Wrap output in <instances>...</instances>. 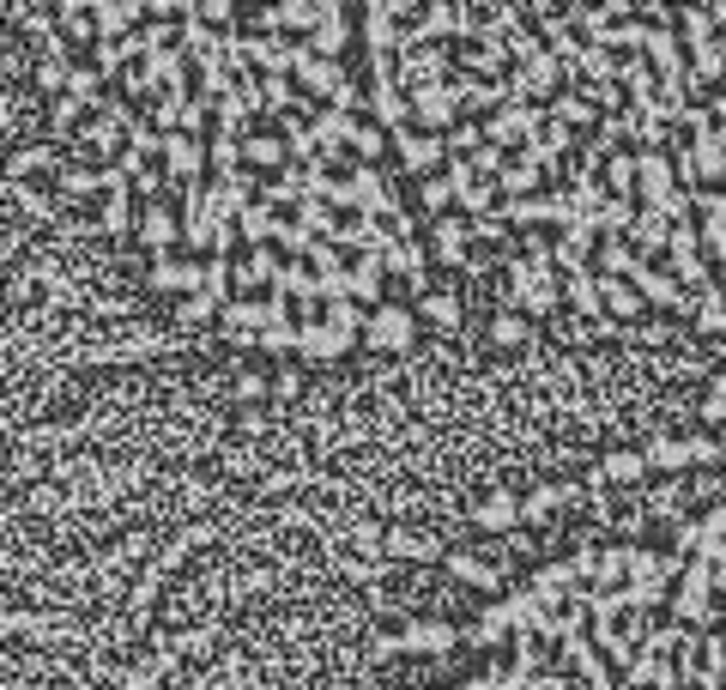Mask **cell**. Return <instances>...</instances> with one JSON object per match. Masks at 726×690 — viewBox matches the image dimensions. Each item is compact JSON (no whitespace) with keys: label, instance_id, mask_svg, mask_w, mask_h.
<instances>
[{"label":"cell","instance_id":"6da1fadb","mask_svg":"<svg viewBox=\"0 0 726 690\" xmlns=\"http://www.w3.org/2000/svg\"><path fill=\"white\" fill-rule=\"evenodd\" d=\"M544 122H551V115H544L539 104H502L497 115H490L485 139H490L497 151H509V158H521V151L544 134Z\"/></svg>","mask_w":726,"mask_h":690},{"label":"cell","instance_id":"7a4b0ae2","mask_svg":"<svg viewBox=\"0 0 726 690\" xmlns=\"http://www.w3.org/2000/svg\"><path fill=\"white\" fill-rule=\"evenodd\" d=\"M237 67L249 73V67H261V80H279V73H291L297 67V43H284V36H237Z\"/></svg>","mask_w":726,"mask_h":690},{"label":"cell","instance_id":"3957f363","mask_svg":"<svg viewBox=\"0 0 726 690\" xmlns=\"http://www.w3.org/2000/svg\"><path fill=\"white\" fill-rule=\"evenodd\" d=\"M400 85H406V92H431V85H448V55H443V43H412V36H406V49H400Z\"/></svg>","mask_w":726,"mask_h":690},{"label":"cell","instance_id":"277c9868","mask_svg":"<svg viewBox=\"0 0 726 690\" xmlns=\"http://www.w3.org/2000/svg\"><path fill=\"white\" fill-rule=\"evenodd\" d=\"M460 49V73H473V80H490L497 85V73L509 67V36H497V31H485V24H478V36H466V43H454Z\"/></svg>","mask_w":726,"mask_h":690},{"label":"cell","instance_id":"5b68a950","mask_svg":"<svg viewBox=\"0 0 726 690\" xmlns=\"http://www.w3.org/2000/svg\"><path fill=\"white\" fill-rule=\"evenodd\" d=\"M412 334H418V315H412L406 303H382V310H370L363 345H375V352H406Z\"/></svg>","mask_w":726,"mask_h":690},{"label":"cell","instance_id":"8992f818","mask_svg":"<svg viewBox=\"0 0 726 690\" xmlns=\"http://www.w3.org/2000/svg\"><path fill=\"white\" fill-rule=\"evenodd\" d=\"M345 182H352V207L363 212V219H394V212H400L394 188L382 182V170H375V164H357Z\"/></svg>","mask_w":726,"mask_h":690},{"label":"cell","instance_id":"52a82bcc","mask_svg":"<svg viewBox=\"0 0 726 690\" xmlns=\"http://www.w3.org/2000/svg\"><path fill=\"white\" fill-rule=\"evenodd\" d=\"M394 146H400V158H406V170L424 176V182H431L436 164L448 158V139H443V134H424V127H400Z\"/></svg>","mask_w":726,"mask_h":690},{"label":"cell","instance_id":"ba28073f","mask_svg":"<svg viewBox=\"0 0 726 690\" xmlns=\"http://www.w3.org/2000/svg\"><path fill=\"white\" fill-rule=\"evenodd\" d=\"M642 158V182H635V200L642 207H660L666 195H678V164H672V151H635Z\"/></svg>","mask_w":726,"mask_h":690},{"label":"cell","instance_id":"9c48e42d","mask_svg":"<svg viewBox=\"0 0 726 690\" xmlns=\"http://www.w3.org/2000/svg\"><path fill=\"white\" fill-rule=\"evenodd\" d=\"M345 36H352V12L340 7V0H321V19H315V31L303 36V49H315V55H328V61H340V49H345Z\"/></svg>","mask_w":726,"mask_h":690},{"label":"cell","instance_id":"30bf717a","mask_svg":"<svg viewBox=\"0 0 726 690\" xmlns=\"http://www.w3.org/2000/svg\"><path fill=\"white\" fill-rule=\"evenodd\" d=\"M152 291L164 297H194L200 291V261H182V254H152Z\"/></svg>","mask_w":726,"mask_h":690},{"label":"cell","instance_id":"8fae6325","mask_svg":"<svg viewBox=\"0 0 726 690\" xmlns=\"http://www.w3.org/2000/svg\"><path fill=\"white\" fill-rule=\"evenodd\" d=\"M431 261H443V266H460V261H473V219H436L431 224Z\"/></svg>","mask_w":726,"mask_h":690},{"label":"cell","instance_id":"7c38bea8","mask_svg":"<svg viewBox=\"0 0 726 690\" xmlns=\"http://www.w3.org/2000/svg\"><path fill=\"white\" fill-rule=\"evenodd\" d=\"M139 242H146L152 254H170L182 242V212L170 207V200H152V207L139 212Z\"/></svg>","mask_w":726,"mask_h":690},{"label":"cell","instance_id":"4fadbf2b","mask_svg":"<svg viewBox=\"0 0 726 690\" xmlns=\"http://www.w3.org/2000/svg\"><path fill=\"white\" fill-rule=\"evenodd\" d=\"M218 327H225V339H237V345H261V327H267V297H237V303H225Z\"/></svg>","mask_w":726,"mask_h":690},{"label":"cell","instance_id":"5bb4252c","mask_svg":"<svg viewBox=\"0 0 726 690\" xmlns=\"http://www.w3.org/2000/svg\"><path fill=\"white\" fill-rule=\"evenodd\" d=\"M527 594H533V599H539L544 611H563L569 599L581 594V575L569 569V564H544V569L533 575V582H527Z\"/></svg>","mask_w":726,"mask_h":690},{"label":"cell","instance_id":"9a60e30c","mask_svg":"<svg viewBox=\"0 0 726 690\" xmlns=\"http://www.w3.org/2000/svg\"><path fill=\"white\" fill-rule=\"evenodd\" d=\"M139 19H146V7H139V0H97V7H91L97 43H122V36H134Z\"/></svg>","mask_w":726,"mask_h":690},{"label":"cell","instance_id":"2e32d148","mask_svg":"<svg viewBox=\"0 0 726 690\" xmlns=\"http://www.w3.org/2000/svg\"><path fill=\"white\" fill-rule=\"evenodd\" d=\"M352 339H357V334H345V327H333L328 315H309V322H303V345H297V352H303L309 364H333V357H340Z\"/></svg>","mask_w":726,"mask_h":690},{"label":"cell","instance_id":"e0dca14e","mask_svg":"<svg viewBox=\"0 0 726 690\" xmlns=\"http://www.w3.org/2000/svg\"><path fill=\"white\" fill-rule=\"evenodd\" d=\"M635 291H642V303H654V310H696L691 291L672 273H660V266H642V273H635Z\"/></svg>","mask_w":726,"mask_h":690},{"label":"cell","instance_id":"ac0fdd59","mask_svg":"<svg viewBox=\"0 0 726 690\" xmlns=\"http://www.w3.org/2000/svg\"><path fill=\"white\" fill-rule=\"evenodd\" d=\"M521 515H527V503H521V496L509 491V484H497V491H490V496H478V509H473V521H478V527H485V533H509V527H515V521H521Z\"/></svg>","mask_w":726,"mask_h":690},{"label":"cell","instance_id":"d6986e66","mask_svg":"<svg viewBox=\"0 0 726 690\" xmlns=\"http://www.w3.org/2000/svg\"><path fill=\"white\" fill-rule=\"evenodd\" d=\"M454 642H460V630L443 624V618H418V624L400 630V648H406V655H448Z\"/></svg>","mask_w":726,"mask_h":690},{"label":"cell","instance_id":"ffe728a7","mask_svg":"<svg viewBox=\"0 0 726 690\" xmlns=\"http://www.w3.org/2000/svg\"><path fill=\"white\" fill-rule=\"evenodd\" d=\"M315 19H321V0H279V7H267L261 12V31H315Z\"/></svg>","mask_w":726,"mask_h":690},{"label":"cell","instance_id":"44dd1931","mask_svg":"<svg viewBox=\"0 0 726 690\" xmlns=\"http://www.w3.org/2000/svg\"><path fill=\"white\" fill-rule=\"evenodd\" d=\"M630 249L642 254V266L654 261L660 249H672V219H666V212L642 207V219H635V230H630Z\"/></svg>","mask_w":726,"mask_h":690},{"label":"cell","instance_id":"7402d4cb","mask_svg":"<svg viewBox=\"0 0 726 690\" xmlns=\"http://www.w3.org/2000/svg\"><path fill=\"white\" fill-rule=\"evenodd\" d=\"M279 273H284V261H279V249H249L237 261V291H272L279 285Z\"/></svg>","mask_w":726,"mask_h":690},{"label":"cell","instance_id":"603a6c76","mask_svg":"<svg viewBox=\"0 0 726 690\" xmlns=\"http://www.w3.org/2000/svg\"><path fill=\"white\" fill-rule=\"evenodd\" d=\"M279 230H284V219H279V207H272V200H255V207L237 219V237L249 242V249H267V242H279Z\"/></svg>","mask_w":726,"mask_h":690},{"label":"cell","instance_id":"cb8c5ba5","mask_svg":"<svg viewBox=\"0 0 726 690\" xmlns=\"http://www.w3.org/2000/svg\"><path fill=\"white\" fill-rule=\"evenodd\" d=\"M242 164H249V170H279L284 176L291 146H284V134H249L242 139Z\"/></svg>","mask_w":726,"mask_h":690},{"label":"cell","instance_id":"d4e9b609","mask_svg":"<svg viewBox=\"0 0 726 690\" xmlns=\"http://www.w3.org/2000/svg\"><path fill=\"white\" fill-rule=\"evenodd\" d=\"M563 303H569V310H581V315H605V279H600V266H593V273L563 279Z\"/></svg>","mask_w":726,"mask_h":690},{"label":"cell","instance_id":"484cf974","mask_svg":"<svg viewBox=\"0 0 726 690\" xmlns=\"http://www.w3.org/2000/svg\"><path fill=\"white\" fill-rule=\"evenodd\" d=\"M569 146H575V127H563V122L551 115V122H544V134L527 146V158H533L539 170H544V164H569Z\"/></svg>","mask_w":726,"mask_h":690},{"label":"cell","instance_id":"4316f807","mask_svg":"<svg viewBox=\"0 0 726 690\" xmlns=\"http://www.w3.org/2000/svg\"><path fill=\"white\" fill-rule=\"evenodd\" d=\"M539 164L533 158H527V151H521V158H509V170H502L497 176V188H502V200H533L539 195Z\"/></svg>","mask_w":726,"mask_h":690},{"label":"cell","instance_id":"83f0119b","mask_svg":"<svg viewBox=\"0 0 726 690\" xmlns=\"http://www.w3.org/2000/svg\"><path fill=\"white\" fill-rule=\"evenodd\" d=\"M642 273V254L630 249V237H605L600 242V279H635Z\"/></svg>","mask_w":726,"mask_h":690},{"label":"cell","instance_id":"f1b7e54d","mask_svg":"<svg viewBox=\"0 0 726 690\" xmlns=\"http://www.w3.org/2000/svg\"><path fill=\"white\" fill-rule=\"evenodd\" d=\"M387 273L406 279L412 291H424V266H431V249H418V242H400V249H387Z\"/></svg>","mask_w":726,"mask_h":690},{"label":"cell","instance_id":"f546056e","mask_svg":"<svg viewBox=\"0 0 726 690\" xmlns=\"http://www.w3.org/2000/svg\"><path fill=\"white\" fill-rule=\"evenodd\" d=\"M635 182H642V158H635V151H612V158H605V195L635 200Z\"/></svg>","mask_w":726,"mask_h":690},{"label":"cell","instance_id":"4dcf8cb0","mask_svg":"<svg viewBox=\"0 0 726 690\" xmlns=\"http://www.w3.org/2000/svg\"><path fill=\"white\" fill-rule=\"evenodd\" d=\"M647 472V454L642 449H618V454H605L600 467H593V479L600 484H635Z\"/></svg>","mask_w":726,"mask_h":690},{"label":"cell","instance_id":"1f68e13d","mask_svg":"<svg viewBox=\"0 0 726 690\" xmlns=\"http://www.w3.org/2000/svg\"><path fill=\"white\" fill-rule=\"evenodd\" d=\"M200 291L212 303H225L230 291H237V261H230V254H206L200 261Z\"/></svg>","mask_w":726,"mask_h":690},{"label":"cell","instance_id":"d6a6232c","mask_svg":"<svg viewBox=\"0 0 726 690\" xmlns=\"http://www.w3.org/2000/svg\"><path fill=\"white\" fill-rule=\"evenodd\" d=\"M642 454L654 472H678V467H691V437H654Z\"/></svg>","mask_w":726,"mask_h":690},{"label":"cell","instance_id":"836d02e7","mask_svg":"<svg viewBox=\"0 0 726 690\" xmlns=\"http://www.w3.org/2000/svg\"><path fill=\"white\" fill-rule=\"evenodd\" d=\"M647 303L642 291H635V279H605V315H618V322H635Z\"/></svg>","mask_w":726,"mask_h":690},{"label":"cell","instance_id":"e575fe53","mask_svg":"<svg viewBox=\"0 0 726 690\" xmlns=\"http://www.w3.org/2000/svg\"><path fill=\"white\" fill-rule=\"evenodd\" d=\"M502 212H509V224H521V230H533V224H557L551 195H533V200H502Z\"/></svg>","mask_w":726,"mask_h":690},{"label":"cell","instance_id":"d590c367","mask_svg":"<svg viewBox=\"0 0 726 690\" xmlns=\"http://www.w3.org/2000/svg\"><path fill=\"white\" fill-rule=\"evenodd\" d=\"M502 636H515V618H509V606L497 599V606H485V611H478V624H473V642L497 648Z\"/></svg>","mask_w":726,"mask_h":690},{"label":"cell","instance_id":"8d00e7d4","mask_svg":"<svg viewBox=\"0 0 726 690\" xmlns=\"http://www.w3.org/2000/svg\"><path fill=\"white\" fill-rule=\"evenodd\" d=\"M345 146L357 151V164H375V158H382L387 146H394V134H387V127H375V122H357V127H352V139H345Z\"/></svg>","mask_w":726,"mask_h":690},{"label":"cell","instance_id":"74e56055","mask_svg":"<svg viewBox=\"0 0 726 690\" xmlns=\"http://www.w3.org/2000/svg\"><path fill=\"white\" fill-rule=\"evenodd\" d=\"M249 104L242 97H225V104H212V122H218V139H249Z\"/></svg>","mask_w":726,"mask_h":690},{"label":"cell","instance_id":"f35d334b","mask_svg":"<svg viewBox=\"0 0 726 690\" xmlns=\"http://www.w3.org/2000/svg\"><path fill=\"white\" fill-rule=\"evenodd\" d=\"M382 279H387L382 261H352V303H375L382 297ZM375 310H382V303H375Z\"/></svg>","mask_w":726,"mask_h":690},{"label":"cell","instance_id":"ab89813d","mask_svg":"<svg viewBox=\"0 0 726 690\" xmlns=\"http://www.w3.org/2000/svg\"><path fill=\"white\" fill-rule=\"evenodd\" d=\"M448 569L460 575V582H473V587H502V569H497V564H485V557H473V552H454V557H448Z\"/></svg>","mask_w":726,"mask_h":690},{"label":"cell","instance_id":"60d3db41","mask_svg":"<svg viewBox=\"0 0 726 690\" xmlns=\"http://www.w3.org/2000/svg\"><path fill=\"white\" fill-rule=\"evenodd\" d=\"M630 557H635V545H612V552L600 557V587H605V594L630 587Z\"/></svg>","mask_w":726,"mask_h":690},{"label":"cell","instance_id":"b9f144b4","mask_svg":"<svg viewBox=\"0 0 726 690\" xmlns=\"http://www.w3.org/2000/svg\"><path fill=\"white\" fill-rule=\"evenodd\" d=\"M460 212H466V219H485V212H502V188H497V182H473V188L460 195Z\"/></svg>","mask_w":726,"mask_h":690},{"label":"cell","instance_id":"7bdbcfd3","mask_svg":"<svg viewBox=\"0 0 726 690\" xmlns=\"http://www.w3.org/2000/svg\"><path fill=\"white\" fill-rule=\"evenodd\" d=\"M61 195H103V170H91V164H68L61 170Z\"/></svg>","mask_w":726,"mask_h":690},{"label":"cell","instance_id":"ee69618b","mask_svg":"<svg viewBox=\"0 0 726 690\" xmlns=\"http://www.w3.org/2000/svg\"><path fill=\"white\" fill-rule=\"evenodd\" d=\"M460 195V188L448 182V176H431V182H418V207L436 212V219H448V200Z\"/></svg>","mask_w":726,"mask_h":690},{"label":"cell","instance_id":"f6af8a7d","mask_svg":"<svg viewBox=\"0 0 726 690\" xmlns=\"http://www.w3.org/2000/svg\"><path fill=\"white\" fill-rule=\"evenodd\" d=\"M490 339H497V345H527V339H533V327H527L521 310H502L497 322H490Z\"/></svg>","mask_w":726,"mask_h":690},{"label":"cell","instance_id":"bcb514c9","mask_svg":"<svg viewBox=\"0 0 726 690\" xmlns=\"http://www.w3.org/2000/svg\"><path fill=\"white\" fill-rule=\"evenodd\" d=\"M551 115H557V122H563V127H588V122H593V104H588V97H581V92H557Z\"/></svg>","mask_w":726,"mask_h":690},{"label":"cell","instance_id":"7dc6e473","mask_svg":"<svg viewBox=\"0 0 726 690\" xmlns=\"http://www.w3.org/2000/svg\"><path fill=\"white\" fill-rule=\"evenodd\" d=\"M97 224L110 230V237H122V230L134 224V200H127V195H103V212H97Z\"/></svg>","mask_w":726,"mask_h":690},{"label":"cell","instance_id":"c3c4849f","mask_svg":"<svg viewBox=\"0 0 726 690\" xmlns=\"http://www.w3.org/2000/svg\"><path fill=\"white\" fill-rule=\"evenodd\" d=\"M563 503H569V484H539V491L527 496V521H544V515H557Z\"/></svg>","mask_w":726,"mask_h":690},{"label":"cell","instance_id":"681fc988","mask_svg":"<svg viewBox=\"0 0 726 690\" xmlns=\"http://www.w3.org/2000/svg\"><path fill=\"white\" fill-rule=\"evenodd\" d=\"M696 327H703V334H726V297L720 291H708V297H696Z\"/></svg>","mask_w":726,"mask_h":690},{"label":"cell","instance_id":"f907efd6","mask_svg":"<svg viewBox=\"0 0 726 690\" xmlns=\"http://www.w3.org/2000/svg\"><path fill=\"white\" fill-rule=\"evenodd\" d=\"M206 158H212V170H218V176L249 170V164H242V139H212V146H206Z\"/></svg>","mask_w":726,"mask_h":690},{"label":"cell","instance_id":"816d5d0a","mask_svg":"<svg viewBox=\"0 0 726 690\" xmlns=\"http://www.w3.org/2000/svg\"><path fill=\"white\" fill-rule=\"evenodd\" d=\"M212 315H225V310H218V303L206 297V291H194V297H182V303H176V322H182V327H200V322H212Z\"/></svg>","mask_w":726,"mask_h":690},{"label":"cell","instance_id":"f5cc1de1","mask_svg":"<svg viewBox=\"0 0 726 690\" xmlns=\"http://www.w3.org/2000/svg\"><path fill=\"white\" fill-rule=\"evenodd\" d=\"M418 315H424V322H431V327H454V322H460V303H454L448 291H431Z\"/></svg>","mask_w":726,"mask_h":690},{"label":"cell","instance_id":"db71d44e","mask_svg":"<svg viewBox=\"0 0 726 690\" xmlns=\"http://www.w3.org/2000/svg\"><path fill=\"white\" fill-rule=\"evenodd\" d=\"M678 642H684V624H654V630L642 636V648H647V655H660V660H666Z\"/></svg>","mask_w":726,"mask_h":690},{"label":"cell","instance_id":"11a10c76","mask_svg":"<svg viewBox=\"0 0 726 690\" xmlns=\"http://www.w3.org/2000/svg\"><path fill=\"white\" fill-rule=\"evenodd\" d=\"M85 115H91V104H85V97H55V134H68V127H80ZM80 134H85V127H80Z\"/></svg>","mask_w":726,"mask_h":690},{"label":"cell","instance_id":"9f6ffc18","mask_svg":"<svg viewBox=\"0 0 726 690\" xmlns=\"http://www.w3.org/2000/svg\"><path fill=\"white\" fill-rule=\"evenodd\" d=\"M703 425H726V369L708 381V394H703Z\"/></svg>","mask_w":726,"mask_h":690},{"label":"cell","instance_id":"6f0895ef","mask_svg":"<svg viewBox=\"0 0 726 690\" xmlns=\"http://www.w3.org/2000/svg\"><path fill=\"white\" fill-rule=\"evenodd\" d=\"M509 237V212H485V219H473V242H502Z\"/></svg>","mask_w":726,"mask_h":690},{"label":"cell","instance_id":"680465c9","mask_svg":"<svg viewBox=\"0 0 726 690\" xmlns=\"http://www.w3.org/2000/svg\"><path fill=\"white\" fill-rule=\"evenodd\" d=\"M279 249H284V254H309V249H315V237H309V230L297 224V219H284V230H279Z\"/></svg>","mask_w":726,"mask_h":690},{"label":"cell","instance_id":"91938a15","mask_svg":"<svg viewBox=\"0 0 726 690\" xmlns=\"http://www.w3.org/2000/svg\"><path fill=\"white\" fill-rule=\"evenodd\" d=\"M600 557H605V552H593V545H581V552L569 557V569H575L581 582H600Z\"/></svg>","mask_w":726,"mask_h":690},{"label":"cell","instance_id":"94428289","mask_svg":"<svg viewBox=\"0 0 726 690\" xmlns=\"http://www.w3.org/2000/svg\"><path fill=\"white\" fill-rule=\"evenodd\" d=\"M720 460V442L715 437H691V467H715Z\"/></svg>","mask_w":726,"mask_h":690},{"label":"cell","instance_id":"6125c7cd","mask_svg":"<svg viewBox=\"0 0 726 690\" xmlns=\"http://www.w3.org/2000/svg\"><path fill=\"white\" fill-rule=\"evenodd\" d=\"M55 19H61V24H68V31H73V36H80V31H97V24H91V12L80 7V0H73V7H61V12H55Z\"/></svg>","mask_w":726,"mask_h":690},{"label":"cell","instance_id":"be15d7a7","mask_svg":"<svg viewBox=\"0 0 726 690\" xmlns=\"http://www.w3.org/2000/svg\"><path fill=\"white\" fill-rule=\"evenodd\" d=\"M200 24H230V0H200Z\"/></svg>","mask_w":726,"mask_h":690},{"label":"cell","instance_id":"e7e4bbea","mask_svg":"<svg viewBox=\"0 0 726 690\" xmlns=\"http://www.w3.org/2000/svg\"><path fill=\"white\" fill-rule=\"evenodd\" d=\"M703 527H708V533H715V540L726 545V503H715V509H708V515H703Z\"/></svg>","mask_w":726,"mask_h":690},{"label":"cell","instance_id":"03108f58","mask_svg":"<svg viewBox=\"0 0 726 690\" xmlns=\"http://www.w3.org/2000/svg\"><path fill=\"white\" fill-rule=\"evenodd\" d=\"M460 690H497V684H490V679H485V672H478V679H466Z\"/></svg>","mask_w":726,"mask_h":690},{"label":"cell","instance_id":"003e7915","mask_svg":"<svg viewBox=\"0 0 726 690\" xmlns=\"http://www.w3.org/2000/svg\"><path fill=\"white\" fill-rule=\"evenodd\" d=\"M720 297H726V266H720Z\"/></svg>","mask_w":726,"mask_h":690}]
</instances>
